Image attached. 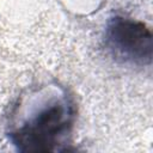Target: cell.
Wrapping results in <instances>:
<instances>
[{
	"instance_id": "1",
	"label": "cell",
	"mask_w": 153,
	"mask_h": 153,
	"mask_svg": "<svg viewBox=\"0 0 153 153\" xmlns=\"http://www.w3.org/2000/svg\"><path fill=\"white\" fill-rule=\"evenodd\" d=\"M76 118L73 97L56 84L43 85L22 96L11 114L8 139L20 152L63 151Z\"/></svg>"
},
{
	"instance_id": "2",
	"label": "cell",
	"mask_w": 153,
	"mask_h": 153,
	"mask_svg": "<svg viewBox=\"0 0 153 153\" xmlns=\"http://www.w3.org/2000/svg\"><path fill=\"white\" fill-rule=\"evenodd\" d=\"M103 41L108 53L120 63L135 67L152 63L153 36L141 20L115 14L105 24Z\"/></svg>"
}]
</instances>
